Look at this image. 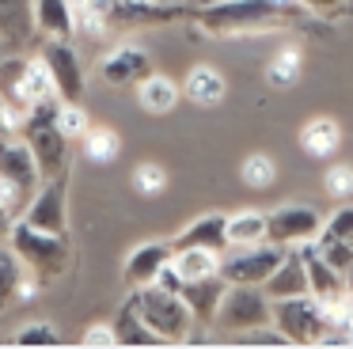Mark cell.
Masks as SVG:
<instances>
[{"label":"cell","instance_id":"1","mask_svg":"<svg viewBox=\"0 0 353 349\" xmlns=\"http://www.w3.org/2000/svg\"><path fill=\"white\" fill-rule=\"evenodd\" d=\"M300 15L304 8L296 0H201L190 12V19L213 38H239L289 27Z\"/></svg>","mask_w":353,"mask_h":349},{"label":"cell","instance_id":"2","mask_svg":"<svg viewBox=\"0 0 353 349\" xmlns=\"http://www.w3.org/2000/svg\"><path fill=\"white\" fill-rule=\"evenodd\" d=\"M342 319H345V303L342 308H327L312 292L274 300V326L281 330V338L289 346H319Z\"/></svg>","mask_w":353,"mask_h":349},{"label":"cell","instance_id":"3","mask_svg":"<svg viewBox=\"0 0 353 349\" xmlns=\"http://www.w3.org/2000/svg\"><path fill=\"white\" fill-rule=\"evenodd\" d=\"M130 300H133V308H137V315L160 334L163 346L190 341V330L198 323H194V311L186 308V300L179 292H168V288H160V285H141L130 292Z\"/></svg>","mask_w":353,"mask_h":349},{"label":"cell","instance_id":"4","mask_svg":"<svg viewBox=\"0 0 353 349\" xmlns=\"http://www.w3.org/2000/svg\"><path fill=\"white\" fill-rule=\"evenodd\" d=\"M8 243L23 266L31 273H39L42 281L46 277H61L72 262V247H69V235H57V232H46V228H34L27 224L23 217L12 220V232H8Z\"/></svg>","mask_w":353,"mask_h":349},{"label":"cell","instance_id":"5","mask_svg":"<svg viewBox=\"0 0 353 349\" xmlns=\"http://www.w3.org/2000/svg\"><path fill=\"white\" fill-rule=\"evenodd\" d=\"M213 326L216 330H236V334L270 330L274 326V300L266 296L262 285H228L221 296Z\"/></svg>","mask_w":353,"mask_h":349},{"label":"cell","instance_id":"6","mask_svg":"<svg viewBox=\"0 0 353 349\" xmlns=\"http://www.w3.org/2000/svg\"><path fill=\"white\" fill-rule=\"evenodd\" d=\"M285 258V247L262 239L251 247H224L221 255V277L228 285H262L270 273L277 270V262Z\"/></svg>","mask_w":353,"mask_h":349},{"label":"cell","instance_id":"7","mask_svg":"<svg viewBox=\"0 0 353 349\" xmlns=\"http://www.w3.org/2000/svg\"><path fill=\"white\" fill-rule=\"evenodd\" d=\"M23 220L46 232L69 235V174H54L42 179V186L34 190V197L27 201Z\"/></svg>","mask_w":353,"mask_h":349},{"label":"cell","instance_id":"8","mask_svg":"<svg viewBox=\"0 0 353 349\" xmlns=\"http://www.w3.org/2000/svg\"><path fill=\"white\" fill-rule=\"evenodd\" d=\"M39 57L46 61L50 76H54L57 99L61 103H80V95H84V65H80V53L72 46V38H46Z\"/></svg>","mask_w":353,"mask_h":349},{"label":"cell","instance_id":"9","mask_svg":"<svg viewBox=\"0 0 353 349\" xmlns=\"http://www.w3.org/2000/svg\"><path fill=\"white\" fill-rule=\"evenodd\" d=\"M323 228V212L312 205H281V209L266 212V239L277 247H300V243L315 239Z\"/></svg>","mask_w":353,"mask_h":349},{"label":"cell","instance_id":"10","mask_svg":"<svg viewBox=\"0 0 353 349\" xmlns=\"http://www.w3.org/2000/svg\"><path fill=\"white\" fill-rule=\"evenodd\" d=\"M0 182L16 186L27 201H31L34 190L42 186L39 159H34L31 144H27L19 133H12V137H4V141H0Z\"/></svg>","mask_w":353,"mask_h":349},{"label":"cell","instance_id":"11","mask_svg":"<svg viewBox=\"0 0 353 349\" xmlns=\"http://www.w3.org/2000/svg\"><path fill=\"white\" fill-rule=\"evenodd\" d=\"M300 258H304V266H307V292L315 296V300H323L327 308H342L345 303V273L342 270H334V266L323 258V250H319V243L315 239H307V243H300Z\"/></svg>","mask_w":353,"mask_h":349},{"label":"cell","instance_id":"12","mask_svg":"<svg viewBox=\"0 0 353 349\" xmlns=\"http://www.w3.org/2000/svg\"><path fill=\"white\" fill-rule=\"evenodd\" d=\"M95 72H99V80H107L110 88H137V83L152 72V57H148V50H141V46L122 42L110 53H103Z\"/></svg>","mask_w":353,"mask_h":349},{"label":"cell","instance_id":"13","mask_svg":"<svg viewBox=\"0 0 353 349\" xmlns=\"http://www.w3.org/2000/svg\"><path fill=\"white\" fill-rule=\"evenodd\" d=\"M171 255H175V247H171V239H145L137 243V247L125 255V266H122V277L130 288H141V285H152L156 273L163 270V266L171 262Z\"/></svg>","mask_w":353,"mask_h":349},{"label":"cell","instance_id":"14","mask_svg":"<svg viewBox=\"0 0 353 349\" xmlns=\"http://www.w3.org/2000/svg\"><path fill=\"white\" fill-rule=\"evenodd\" d=\"M270 300H289V296H304L307 292V266L300 258L296 247H285V258L277 262V270L262 281Z\"/></svg>","mask_w":353,"mask_h":349},{"label":"cell","instance_id":"15","mask_svg":"<svg viewBox=\"0 0 353 349\" xmlns=\"http://www.w3.org/2000/svg\"><path fill=\"white\" fill-rule=\"evenodd\" d=\"M224 288H228V281H224L221 273H213V277H201V281H186V285L179 288V296H183L186 308L194 311V323H198V326H213Z\"/></svg>","mask_w":353,"mask_h":349},{"label":"cell","instance_id":"16","mask_svg":"<svg viewBox=\"0 0 353 349\" xmlns=\"http://www.w3.org/2000/svg\"><path fill=\"white\" fill-rule=\"evenodd\" d=\"M224 224H228V212H201L198 220H190V224L171 239V247H209V250H221L224 255V247H228Z\"/></svg>","mask_w":353,"mask_h":349},{"label":"cell","instance_id":"17","mask_svg":"<svg viewBox=\"0 0 353 349\" xmlns=\"http://www.w3.org/2000/svg\"><path fill=\"white\" fill-rule=\"evenodd\" d=\"M179 99H183V83H175L163 72H148L145 80L137 83V106L145 114H152V118L171 114L179 106Z\"/></svg>","mask_w":353,"mask_h":349},{"label":"cell","instance_id":"18","mask_svg":"<svg viewBox=\"0 0 353 349\" xmlns=\"http://www.w3.org/2000/svg\"><path fill=\"white\" fill-rule=\"evenodd\" d=\"M0 103L16 114H31V95H27V57H4L0 61Z\"/></svg>","mask_w":353,"mask_h":349},{"label":"cell","instance_id":"19","mask_svg":"<svg viewBox=\"0 0 353 349\" xmlns=\"http://www.w3.org/2000/svg\"><path fill=\"white\" fill-rule=\"evenodd\" d=\"M34 27L42 38H77L72 0H34Z\"/></svg>","mask_w":353,"mask_h":349},{"label":"cell","instance_id":"20","mask_svg":"<svg viewBox=\"0 0 353 349\" xmlns=\"http://www.w3.org/2000/svg\"><path fill=\"white\" fill-rule=\"evenodd\" d=\"M34 30V0H0V42L23 46Z\"/></svg>","mask_w":353,"mask_h":349},{"label":"cell","instance_id":"21","mask_svg":"<svg viewBox=\"0 0 353 349\" xmlns=\"http://www.w3.org/2000/svg\"><path fill=\"white\" fill-rule=\"evenodd\" d=\"M224 91H228V80L213 65H194L183 80V95L198 106H216L224 99Z\"/></svg>","mask_w":353,"mask_h":349},{"label":"cell","instance_id":"22","mask_svg":"<svg viewBox=\"0 0 353 349\" xmlns=\"http://www.w3.org/2000/svg\"><path fill=\"white\" fill-rule=\"evenodd\" d=\"M171 266H175V273L183 277V285H186V281L213 277V273H221V250H209V247H175Z\"/></svg>","mask_w":353,"mask_h":349},{"label":"cell","instance_id":"23","mask_svg":"<svg viewBox=\"0 0 353 349\" xmlns=\"http://www.w3.org/2000/svg\"><path fill=\"white\" fill-rule=\"evenodd\" d=\"M338 144H342V126H338L334 118H312L304 129H300V148H304L307 156H315V159L334 156Z\"/></svg>","mask_w":353,"mask_h":349},{"label":"cell","instance_id":"24","mask_svg":"<svg viewBox=\"0 0 353 349\" xmlns=\"http://www.w3.org/2000/svg\"><path fill=\"white\" fill-rule=\"evenodd\" d=\"M114 338H118V346H163L160 334H156L152 326H148L145 319L137 315L133 300H125L122 311H118V319H114Z\"/></svg>","mask_w":353,"mask_h":349},{"label":"cell","instance_id":"25","mask_svg":"<svg viewBox=\"0 0 353 349\" xmlns=\"http://www.w3.org/2000/svg\"><path fill=\"white\" fill-rule=\"evenodd\" d=\"M224 235H228V247H251V243H262L266 239V212H259V209L232 212L228 224H224Z\"/></svg>","mask_w":353,"mask_h":349},{"label":"cell","instance_id":"26","mask_svg":"<svg viewBox=\"0 0 353 349\" xmlns=\"http://www.w3.org/2000/svg\"><path fill=\"white\" fill-rule=\"evenodd\" d=\"M300 72H304V57H300V50L296 46H281V50L270 57V65H266V83L277 88V91H285V88H292V83L300 80Z\"/></svg>","mask_w":353,"mask_h":349},{"label":"cell","instance_id":"27","mask_svg":"<svg viewBox=\"0 0 353 349\" xmlns=\"http://www.w3.org/2000/svg\"><path fill=\"white\" fill-rule=\"evenodd\" d=\"M23 273H27L23 258L12 250V243H0V311L19 300V281H23Z\"/></svg>","mask_w":353,"mask_h":349},{"label":"cell","instance_id":"28","mask_svg":"<svg viewBox=\"0 0 353 349\" xmlns=\"http://www.w3.org/2000/svg\"><path fill=\"white\" fill-rule=\"evenodd\" d=\"M80 144H84V156L92 159V163H114L118 152H122V137L110 126H92L80 137Z\"/></svg>","mask_w":353,"mask_h":349},{"label":"cell","instance_id":"29","mask_svg":"<svg viewBox=\"0 0 353 349\" xmlns=\"http://www.w3.org/2000/svg\"><path fill=\"white\" fill-rule=\"evenodd\" d=\"M239 179H243L251 190H266L270 182L277 179V163L266 156V152H251V156L239 163Z\"/></svg>","mask_w":353,"mask_h":349},{"label":"cell","instance_id":"30","mask_svg":"<svg viewBox=\"0 0 353 349\" xmlns=\"http://www.w3.org/2000/svg\"><path fill=\"white\" fill-rule=\"evenodd\" d=\"M12 341L23 349H46V346H57V330L54 323H46V319H31V323H23L16 334H12Z\"/></svg>","mask_w":353,"mask_h":349},{"label":"cell","instance_id":"31","mask_svg":"<svg viewBox=\"0 0 353 349\" xmlns=\"http://www.w3.org/2000/svg\"><path fill=\"white\" fill-rule=\"evenodd\" d=\"M27 95H31V103H42V99L57 95L54 76H50V68L42 57H27Z\"/></svg>","mask_w":353,"mask_h":349},{"label":"cell","instance_id":"32","mask_svg":"<svg viewBox=\"0 0 353 349\" xmlns=\"http://www.w3.org/2000/svg\"><path fill=\"white\" fill-rule=\"evenodd\" d=\"M133 190H137L141 197H156L168 190V171H163L160 163H152V159H145V163L133 167Z\"/></svg>","mask_w":353,"mask_h":349},{"label":"cell","instance_id":"33","mask_svg":"<svg viewBox=\"0 0 353 349\" xmlns=\"http://www.w3.org/2000/svg\"><path fill=\"white\" fill-rule=\"evenodd\" d=\"M330 239H353V205H338L330 217H323L315 243H330Z\"/></svg>","mask_w":353,"mask_h":349},{"label":"cell","instance_id":"34","mask_svg":"<svg viewBox=\"0 0 353 349\" xmlns=\"http://www.w3.org/2000/svg\"><path fill=\"white\" fill-rule=\"evenodd\" d=\"M57 129H61L69 141H80V137L92 129V118H88V110L80 103H61V110H57Z\"/></svg>","mask_w":353,"mask_h":349},{"label":"cell","instance_id":"35","mask_svg":"<svg viewBox=\"0 0 353 349\" xmlns=\"http://www.w3.org/2000/svg\"><path fill=\"white\" fill-rule=\"evenodd\" d=\"M327 194L338 197V201L353 197V167H350V163H334V167L327 171Z\"/></svg>","mask_w":353,"mask_h":349},{"label":"cell","instance_id":"36","mask_svg":"<svg viewBox=\"0 0 353 349\" xmlns=\"http://www.w3.org/2000/svg\"><path fill=\"white\" fill-rule=\"evenodd\" d=\"M319 250H323V258H327L334 270H350L353 266V239H330V243H319Z\"/></svg>","mask_w":353,"mask_h":349},{"label":"cell","instance_id":"37","mask_svg":"<svg viewBox=\"0 0 353 349\" xmlns=\"http://www.w3.org/2000/svg\"><path fill=\"white\" fill-rule=\"evenodd\" d=\"M80 346L84 349H107V346H118L114 338V323H92L84 330V338H80Z\"/></svg>","mask_w":353,"mask_h":349},{"label":"cell","instance_id":"38","mask_svg":"<svg viewBox=\"0 0 353 349\" xmlns=\"http://www.w3.org/2000/svg\"><path fill=\"white\" fill-rule=\"evenodd\" d=\"M304 12H319V15H327V12H338L342 8V0H296Z\"/></svg>","mask_w":353,"mask_h":349},{"label":"cell","instance_id":"39","mask_svg":"<svg viewBox=\"0 0 353 349\" xmlns=\"http://www.w3.org/2000/svg\"><path fill=\"white\" fill-rule=\"evenodd\" d=\"M12 220H16V217H12V212L4 209V205H0V239H8V232H12Z\"/></svg>","mask_w":353,"mask_h":349},{"label":"cell","instance_id":"40","mask_svg":"<svg viewBox=\"0 0 353 349\" xmlns=\"http://www.w3.org/2000/svg\"><path fill=\"white\" fill-rule=\"evenodd\" d=\"M4 137H12V121H8V110H4V103H0V141Z\"/></svg>","mask_w":353,"mask_h":349},{"label":"cell","instance_id":"41","mask_svg":"<svg viewBox=\"0 0 353 349\" xmlns=\"http://www.w3.org/2000/svg\"><path fill=\"white\" fill-rule=\"evenodd\" d=\"M345 292H353V266L345 270Z\"/></svg>","mask_w":353,"mask_h":349},{"label":"cell","instance_id":"42","mask_svg":"<svg viewBox=\"0 0 353 349\" xmlns=\"http://www.w3.org/2000/svg\"><path fill=\"white\" fill-rule=\"evenodd\" d=\"M345 315H350V319H353V292H350V296H345Z\"/></svg>","mask_w":353,"mask_h":349}]
</instances>
